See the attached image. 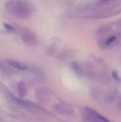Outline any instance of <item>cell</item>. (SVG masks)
<instances>
[{
    "label": "cell",
    "instance_id": "1",
    "mask_svg": "<svg viewBox=\"0 0 121 122\" xmlns=\"http://www.w3.org/2000/svg\"><path fill=\"white\" fill-rule=\"evenodd\" d=\"M6 9L15 17L25 19L31 16L32 9L29 2L24 1H10L6 4Z\"/></svg>",
    "mask_w": 121,
    "mask_h": 122
},
{
    "label": "cell",
    "instance_id": "2",
    "mask_svg": "<svg viewBox=\"0 0 121 122\" xmlns=\"http://www.w3.org/2000/svg\"><path fill=\"white\" fill-rule=\"evenodd\" d=\"M21 39H23L24 41H25L29 44H33L36 41V38L34 34H32L29 31H24V32H22Z\"/></svg>",
    "mask_w": 121,
    "mask_h": 122
},
{
    "label": "cell",
    "instance_id": "3",
    "mask_svg": "<svg viewBox=\"0 0 121 122\" xmlns=\"http://www.w3.org/2000/svg\"><path fill=\"white\" fill-rule=\"evenodd\" d=\"M8 64L9 65H11L12 67L20 69V70H25L27 69V66L25 64L20 62V61H18L9 60V61H8Z\"/></svg>",
    "mask_w": 121,
    "mask_h": 122
},
{
    "label": "cell",
    "instance_id": "4",
    "mask_svg": "<svg viewBox=\"0 0 121 122\" xmlns=\"http://www.w3.org/2000/svg\"><path fill=\"white\" fill-rule=\"evenodd\" d=\"M17 90L20 97H24L26 93V84L24 82H19L17 85Z\"/></svg>",
    "mask_w": 121,
    "mask_h": 122
}]
</instances>
